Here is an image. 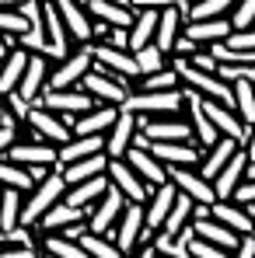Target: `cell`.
<instances>
[{
  "mask_svg": "<svg viewBox=\"0 0 255 258\" xmlns=\"http://www.w3.org/2000/svg\"><path fill=\"white\" fill-rule=\"evenodd\" d=\"M245 178H248V157H245V150L238 147V150H234V157H231V161H227V164L210 178L213 196H217V199H231V196H234V188H238Z\"/></svg>",
  "mask_w": 255,
  "mask_h": 258,
  "instance_id": "cell-17",
  "label": "cell"
},
{
  "mask_svg": "<svg viewBox=\"0 0 255 258\" xmlns=\"http://www.w3.org/2000/svg\"><path fill=\"white\" fill-rule=\"evenodd\" d=\"M185 59H189L192 67H199V70L217 74V56H213V52H199V49H196V52H192V56H185Z\"/></svg>",
  "mask_w": 255,
  "mask_h": 258,
  "instance_id": "cell-45",
  "label": "cell"
},
{
  "mask_svg": "<svg viewBox=\"0 0 255 258\" xmlns=\"http://www.w3.org/2000/svg\"><path fill=\"white\" fill-rule=\"evenodd\" d=\"M158 7H136V14H133V21H129V52L133 49H140V45L154 42V28H158Z\"/></svg>",
  "mask_w": 255,
  "mask_h": 258,
  "instance_id": "cell-31",
  "label": "cell"
},
{
  "mask_svg": "<svg viewBox=\"0 0 255 258\" xmlns=\"http://www.w3.org/2000/svg\"><path fill=\"white\" fill-rule=\"evenodd\" d=\"M133 133H136V115H133L129 108H119L116 122L105 133V154H109V157H123L129 150V143H133Z\"/></svg>",
  "mask_w": 255,
  "mask_h": 258,
  "instance_id": "cell-20",
  "label": "cell"
},
{
  "mask_svg": "<svg viewBox=\"0 0 255 258\" xmlns=\"http://www.w3.org/2000/svg\"><path fill=\"white\" fill-rule=\"evenodd\" d=\"M168 178L175 181V188H178V192H185V196H189V199H196V203H213V199H217V196H213V185L196 171L192 164H171Z\"/></svg>",
  "mask_w": 255,
  "mask_h": 258,
  "instance_id": "cell-15",
  "label": "cell"
},
{
  "mask_svg": "<svg viewBox=\"0 0 255 258\" xmlns=\"http://www.w3.org/2000/svg\"><path fill=\"white\" fill-rule=\"evenodd\" d=\"M112 181H109V171L94 174V178H84V181H77V185H67V192H63V199L70 203V206H77V210H91L94 206V199L109 188Z\"/></svg>",
  "mask_w": 255,
  "mask_h": 258,
  "instance_id": "cell-25",
  "label": "cell"
},
{
  "mask_svg": "<svg viewBox=\"0 0 255 258\" xmlns=\"http://www.w3.org/2000/svg\"><path fill=\"white\" fill-rule=\"evenodd\" d=\"M109 181H112L126 199H133V203H143V199L150 196V185L133 171L123 157H109Z\"/></svg>",
  "mask_w": 255,
  "mask_h": 258,
  "instance_id": "cell-16",
  "label": "cell"
},
{
  "mask_svg": "<svg viewBox=\"0 0 255 258\" xmlns=\"http://www.w3.org/2000/svg\"><path fill=\"white\" fill-rule=\"evenodd\" d=\"M81 248H84L87 258H123V251H119V244L109 237V234H94V230H81Z\"/></svg>",
  "mask_w": 255,
  "mask_h": 258,
  "instance_id": "cell-34",
  "label": "cell"
},
{
  "mask_svg": "<svg viewBox=\"0 0 255 258\" xmlns=\"http://www.w3.org/2000/svg\"><path fill=\"white\" fill-rule=\"evenodd\" d=\"M231 91H234V112L241 115L245 126H252L255 122V81L238 77V81H231Z\"/></svg>",
  "mask_w": 255,
  "mask_h": 258,
  "instance_id": "cell-35",
  "label": "cell"
},
{
  "mask_svg": "<svg viewBox=\"0 0 255 258\" xmlns=\"http://www.w3.org/2000/svg\"><path fill=\"white\" fill-rule=\"evenodd\" d=\"M199 98H203V94H199ZM203 112H207V119L217 126V133H220V136H231V140L245 143L248 126L241 122V115L234 112V105H220V101H213V98H203Z\"/></svg>",
  "mask_w": 255,
  "mask_h": 258,
  "instance_id": "cell-12",
  "label": "cell"
},
{
  "mask_svg": "<svg viewBox=\"0 0 255 258\" xmlns=\"http://www.w3.org/2000/svg\"><path fill=\"white\" fill-rule=\"evenodd\" d=\"M192 203H196V199H189L185 192H178L175 203H171V210H168V216H165V223H161V234L175 237L185 223H192Z\"/></svg>",
  "mask_w": 255,
  "mask_h": 258,
  "instance_id": "cell-36",
  "label": "cell"
},
{
  "mask_svg": "<svg viewBox=\"0 0 255 258\" xmlns=\"http://www.w3.org/2000/svg\"><path fill=\"white\" fill-rule=\"evenodd\" d=\"M129 7H133V11H136V7H158V11H161V7H168V4H178V0H126Z\"/></svg>",
  "mask_w": 255,
  "mask_h": 258,
  "instance_id": "cell-48",
  "label": "cell"
},
{
  "mask_svg": "<svg viewBox=\"0 0 255 258\" xmlns=\"http://www.w3.org/2000/svg\"><path fill=\"white\" fill-rule=\"evenodd\" d=\"M105 150V133H84V136H70L67 143H60V168L70 161H81L87 154Z\"/></svg>",
  "mask_w": 255,
  "mask_h": 258,
  "instance_id": "cell-30",
  "label": "cell"
},
{
  "mask_svg": "<svg viewBox=\"0 0 255 258\" xmlns=\"http://www.w3.org/2000/svg\"><path fill=\"white\" fill-rule=\"evenodd\" d=\"M25 63H28V49L11 45V49H7V56L0 59V94H7V91H14V87H18L21 74H25Z\"/></svg>",
  "mask_w": 255,
  "mask_h": 258,
  "instance_id": "cell-32",
  "label": "cell"
},
{
  "mask_svg": "<svg viewBox=\"0 0 255 258\" xmlns=\"http://www.w3.org/2000/svg\"><path fill=\"white\" fill-rule=\"evenodd\" d=\"M241 143L238 140H231V136H217V143H210V147H203V157H199V174L210 181L213 174L220 171L231 157H234V150H238Z\"/></svg>",
  "mask_w": 255,
  "mask_h": 258,
  "instance_id": "cell-27",
  "label": "cell"
},
{
  "mask_svg": "<svg viewBox=\"0 0 255 258\" xmlns=\"http://www.w3.org/2000/svg\"><path fill=\"white\" fill-rule=\"evenodd\" d=\"M28 126L35 129L39 136H42L45 143H67L74 133H70V122L60 115V112H53V108H45V105H39V101H32V108H28V119H25Z\"/></svg>",
  "mask_w": 255,
  "mask_h": 258,
  "instance_id": "cell-9",
  "label": "cell"
},
{
  "mask_svg": "<svg viewBox=\"0 0 255 258\" xmlns=\"http://www.w3.org/2000/svg\"><path fill=\"white\" fill-rule=\"evenodd\" d=\"M241 150H245V157H248V164H255V122L248 126V136H245V143H241Z\"/></svg>",
  "mask_w": 255,
  "mask_h": 258,
  "instance_id": "cell-47",
  "label": "cell"
},
{
  "mask_svg": "<svg viewBox=\"0 0 255 258\" xmlns=\"http://www.w3.org/2000/svg\"><path fill=\"white\" fill-rule=\"evenodd\" d=\"M28 108H32V101H25L18 91H7V94H4V112H7L14 122H25V119H28Z\"/></svg>",
  "mask_w": 255,
  "mask_h": 258,
  "instance_id": "cell-42",
  "label": "cell"
},
{
  "mask_svg": "<svg viewBox=\"0 0 255 258\" xmlns=\"http://www.w3.org/2000/svg\"><path fill=\"white\" fill-rule=\"evenodd\" d=\"M175 196H178V188H175V181H171V178L150 188V196L143 199V223H147L150 230H161V223H165V216H168Z\"/></svg>",
  "mask_w": 255,
  "mask_h": 258,
  "instance_id": "cell-18",
  "label": "cell"
},
{
  "mask_svg": "<svg viewBox=\"0 0 255 258\" xmlns=\"http://www.w3.org/2000/svg\"><path fill=\"white\" fill-rule=\"evenodd\" d=\"M248 213H252V220H255V203H252V206H248Z\"/></svg>",
  "mask_w": 255,
  "mask_h": 258,
  "instance_id": "cell-51",
  "label": "cell"
},
{
  "mask_svg": "<svg viewBox=\"0 0 255 258\" xmlns=\"http://www.w3.org/2000/svg\"><path fill=\"white\" fill-rule=\"evenodd\" d=\"M49 70H53V59L42 56V52H28V63H25V74H21V81H18V94L25 98V101H35L39 94H42L45 81H49Z\"/></svg>",
  "mask_w": 255,
  "mask_h": 258,
  "instance_id": "cell-14",
  "label": "cell"
},
{
  "mask_svg": "<svg viewBox=\"0 0 255 258\" xmlns=\"http://www.w3.org/2000/svg\"><path fill=\"white\" fill-rule=\"evenodd\" d=\"M81 87H84L94 101H101V105H123V101H126V94H129L126 81H116L112 74L98 70L94 63H91V70L81 77Z\"/></svg>",
  "mask_w": 255,
  "mask_h": 258,
  "instance_id": "cell-8",
  "label": "cell"
},
{
  "mask_svg": "<svg viewBox=\"0 0 255 258\" xmlns=\"http://www.w3.org/2000/svg\"><path fill=\"white\" fill-rule=\"evenodd\" d=\"M21 0H0V7H18Z\"/></svg>",
  "mask_w": 255,
  "mask_h": 258,
  "instance_id": "cell-49",
  "label": "cell"
},
{
  "mask_svg": "<svg viewBox=\"0 0 255 258\" xmlns=\"http://www.w3.org/2000/svg\"><path fill=\"white\" fill-rule=\"evenodd\" d=\"M0 185L4 188H18V192H32L35 178H32V171L25 164H18V161H11V157L0 154Z\"/></svg>",
  "mask_w": 255,
  "mask_h": 258,
  "instance_id": "cell-33",
  "label": "cell"
},
{
  "mask_svg": "<svg viewBox=\"0 0 255 258\" xmlns=\"http://www.w3.org/2000/svg\"><path fill=\"white\" fill-rule=\"evenodd\" d=\"M123 206H126V196H123L116 185H109V188L94 199V206L87 210V230H94V234H109V230L116 227L119 213H123Z\"/></svg>",
  "mask_w": 255,
  "mask_h": 258,
  "instance_id": "cell-7",
  "label": "cell"
},
{
  "mask_svg": "<svg viewBox=\"0 0 255 258\" xmlns=\"http://www.w3.org/2000/svg\"><path fill=\"white\" fill-rule=\"evenodd\" d=\"M123 4H126V0H123Z\"/></svg>",
  "mask_w": 255,
  "mask_h": 258,
  "instance_id": "cell-54",
  "label": "cell"
},
{
  "mask_svg": "<svg viewBox=\"0 0 255 258\" xmlns=\"http://www.w3.org/2000/svg\"><path fill=\"white\" fill-rule=\"evenodd\" d=\"M35 101L45 105V108H53V112H60V115H81V112H87V108L98 105L81 84H74V87H42V94H39Z\"/></svg>",
  "mask_w": 255,
  "mask_h": 258,
  "instance_id": "cell-4",
  "label": "cell"
},
{
  "mask_svg": "<svg viewBox=\"0 0 255 258\" xmlns=\"http://www.w3.org/2000/svg\"><path fill=\"white\" fill-rule=\"evenodd\" d=\"M182 32H185L192 42L213 45V42H220V39H227L231 21H227V14H224V18H203V21H185V25H182Z\"/></svg>",
  "mask_w": 255,
  "mask_h": 258,
  "instance_id": "cell-28",
  "label": "cell"
},
{
  "mask_svg": "<svg viewBox=\"0 0 255 258\" xmlns=\"http://www.w3.org/2000/svg\"><path fill=\"white\" fill-rule=\"evenodd\" d=\"M217 77H224L227 84L238 81V77L255 81V63H217Z\"/></svg>",
  "mask_w": 255,
  "mask_h": 258,
  "instance_id": "cell-43",
  "label": "cell"
},
{
  "mask_svg": "<svg viewBox=\"0 0 255 258\" xmlns=\"http://www.w3.org/2000/svg\"><path fill=\"white\" fill-rule=\"evenodd\" d=\"M7 56V42H4V35H0V59Z\"/></svg>",
  "mask_w": 255,
  "mask_h": 258,
  "instance_id": "cell-50",
  "label": "cell"
},
{
  "mask_svg": "<svg viewBox=\"0 0 255 258\" xmlns=\"http://www.w3.org/2000/svg\"><path fill=\"white\" fill-rule=\"evenodd\" d=\"M4 157H11V161H18L25 168H35V164L60 168V147L56 143H45V140H39V143H11V150Z\"/></svg>",
  "mask_w": 255,
  "mask_h": 258,
  "instance_id": "cell-13",
  "label": "cell"
},
{
  "mask_svg": "<svg viewBox=\"0 0 255 258\" xmlns=\"http://www.w3.org/2000/svg\"><path fill=\"white\" fill-rule=\"evenodd\" d=\"M185 105V87H165V91H129L123 108L143 112V115H161V112H182Z\"/></svg>",
  "mask_w": 255,
  "mask_h": 258,
  "instance_id": "cell-2",
  "label": "cell"
},
{
  "mask_svg": "<svg viewBox=\"0 0 255 258\" xmlns=\"http://www.w3.org/2000/svg\"><path fill=\"white\" fill-rule=\"evenodd\" d=\"M77 4H87V0H77Z\"/></svg>",
  "mask_w": 255,
  "mask_h": 258,
  "instance_id": "cell-52",
  "label": "cell"
},
{
  "mask_svg": "<svg viewBox=\"0 0 255 258\" xmlns=\"http://www.w3.org/2000/svg\"><path fill=\"white\" fill-rule=\"evenodd\" d=\"M56 11L67 25V35H70V45H81V42H91V32H94V18L87 14L84 4L77 0H56Z\"/></svg>",
  "mask_w": 255,
  "mask_h": 258,
  "instance_id": "cell-11",
  "label": "cell"
},
{
  "mask_svg": "<svg viewBox=\"0 0 255 258\" xmlns=\"http://www.w3.org/2000/svg\"><path fill=\"white\" fill-rule=\"evenodd\" d=\"M133 87L136 91H165V87H182V81H178V74L168 67H161V70H154V74H140L136 81H133ZM129 87V91H133Z\"/></svg>",
  "mask_w": 255,
  "mask_h": 258,
  "instance_id": "cell-39",
  "label": "cell"
},
{
  "mask_svg": "<svg viewBox=\"0 0 255 258\" xmlns=\"http://www.w3.org/2000/svg\"><path fill=\"white\" fill-rule=\"evenodd\" d=\"M0 98H4V94H0Z\"/></svg>",
  "mask_w": 255,
  "mask_h": 258,
  "instance_id": "cell-53",
  "label": "cell"
},
{
  "mask_svg": "<svg viewBox=\"0 0 255 258\" xmlns=\"http://www.w3.org/2000/svg\"><path fill=\"white\" fill-rule=\"evenodd\" d=\"M109 171V154L105 150H98V154H87L81 161H70V164H63L60 174H63V181L67 185H77V181H84V178H94V174Z\"/></svg>",
  "mask_w": 255,
  "mask_h": 258,
  "instance_id": "cell-29",
  "label": "cell"
},
{
  "mask_svg": "<svg viewBox=\"0 0 255 258\" xmlns=\"http://www.w3.org/2000/svg\"><path fill=\"white\" fill-rule=\"evenodd\" d=\"M21 199H25V192L0 185V227H4V230L18 227V220H21Z\"/></svg>",
  "mask_w": 255,
  "mask_h": 258,
  "instance_id": "cell-38",
  "label": "cell"
},
{
  "mask_svg": "<svg viewBox=\"0 0 255 258\" xmlns=\"http://www.w3.org/2000/svg\"><path fill=\"white\" fill-rule=\"evenodd\" d=\"M182 25H185V18H182V11H178V4L161 7V14H158V28H154V45H158L165 56L175 49V39L182 35Z\"/></svg>",
  "mask_w": 255,
  "mask_h": 258,
  "instance_id": "cell-26",
  "label": "cell"
},
{
  "mask_svg": "<svg viewBox=\"0 0 255 258\" xmlns=\"http://www.w3.org/2000/svg\"><path fill=\"white\" fill-rule=\"evenodd\" d=\"M105 45H116V49H129V32L126 28H109V35H105Z\"/></svg>",
  "mask_w": 255,
  "mask_h": 258,
  "instance_id": "cell-46",
  "label": "cell"
},
{
  "mask_svg": "<svg viewBox=\"0 0 255 258\" xmlns=\"http://www.w3.org/2000/svg\"><path fill=\"white\" fill-rule=\"evenodd\" d=\"M74 223H84V210H77V206H70L67 199H60V203H53V206L39 216L35 230H39V234H56V230H67V227H74Z\"/></svg>",
  "mask_w": 255,
  "mask_h": 258,
  "instance_id": "cell-21",
  "label": "cell"
},
{
  "mask_svg": "<svg viewBox=\"0 0 255 258\" xmlns=\"http://www.w3.org/2000/svg\"><path fill=\"white\" fill-rule=\"evenodd\" d=\"M123 161H126L129 168L140 174V178H143V181H147L150 188H154V185H161V181H168V168H165V164H161V161H158V157H154L150 150L129 147L126 154H123Z\"/></svg>",
  "mask_w": 255,
  "mask_h": 258,
  "instance_id": "cell-23",
  "label": "cell"
},
{
  "mask_svg": "<svg viewBox=\"0 0 255 258\" xmlns=\"http://www.w3.org/2000/svg\"><path fill=\"white\" fill-rule=\"evenodd\" d=\"M63 192H67V181H63L60 168H53L49 174H42V178L32 185V192H25V199H21V220H18V223L35 227V223H39V216H42L53 203H60V199H63Z\"/></svg>",
  "mask_w": 255,
  "mask_h": 258,
  "instance_id": "cell-1",
  "label": "cell"
},
{
  "mask_svg": "<svg viewBox=\"0 0 255 258\" xmlns=\"http://www.w3.org/2000/svg\"><path fill=\"white\" fill-rule=\"evenodd\" d=\"M210 216H213V220H220V223H227L234 234H248V230L255 227L248 206H241L238 199H213V203H210Z\"/></svg>",
  "mask_w": 255,
  "mask_h": 258,
  "instance_id": "cell-22",
  "label": "cell"
},
{
  "mask_svg": "<svg viewBox=\"0 0 255 258\" xmlns=\"http://www.w3.org/2000/svg\"><path fill=\"white\" fill-rule=\"evenodd\" d=\"M91 52H94V67L105 70V74H112L116 81H126V84L133 87V81L140 77L136 59H133L129 49H116V45H105V42H91Z\"/></svg>",
  "mask_w": 255,
  "mask_h": 258,
  "instance_id": "cell-5",
  "label": "cell"
},
{
  "mask_svg": "<svg viewBox=\"0 0 255 258\" xmlns=\"http://www.w3.org/2000/svg\"><path fill=\"white\" fill-rule=\"evenodd\" d=\"M143 227H147V223H143V203L126 199V206H123V213H119V220H116V227L109 230V237L119 244L123 255H133V248H136Z\"/></svg>",
  "mask_w": 255,
  "mask_h": 258,
  "instance_id": "cell-6",
  "label": "cell"
},
{
  "mask_svg": "<svg viewBox=\"0 0 255 258\" xmlns=\"http://www.w3.org/2000/svg\"><path fill=\"white\" fill-rule=\"evenodd\" d=\"M165 168L171 164H199V157H203V147L196 143V140H150V147H147Z\"/></svg>",
  "mask_w": 255,
  "mask_h": 258,
  "instance_id": "cell-10",
  "label": "cell"
},
{
  "mask_svg": "<svg viewBox=\"0 0 255 258\" xmlns=\"http://www.w3.org/2000/svg\"><path fill=\"white\" fill-rule=\"evenodd\" d=\"M39 255H56V258H87L81 241L67 237V234H42V244H39Z\"/></svg>",
  "mask_w": 255,
  "mask_h": 258,
  "instance_id": "cell-37",
  "label": "cell"
},
{
  "mask_svg": "<svg viewBox=\"0 0 255 258\" xmlns=\"http://www.w3.org/2000/svg\"><path fill=\"white\" fill-rule=\"evenodd\" d=\"M119 108L123 105H94V108H87L81 115H74V119H67L70 122V133L74 136H84V133H109V126L116 122V115H119Z\"/></svg>",
  "mask_w": 255,
  "mask_h": 258,
  "instance_id": "cell-19",
  "label": "cell"
},
{
  "mask_svg": "<svg viewBox=\"0 0 255 258\" xmlns=\"http://www.w3.org/2000/svg\"><path fill=\"white\" fill-rule=\"evenodd\" d=\"M231 199H238L241 206H252V203H255V174H248V178L234 188V196H231Z\"/></svg>",
  "mask_w": 255,
  "mask_h": 258,
  "instance_id": "cell-44",
  "label": "cell"
},
{
  "mask_svg": "<svg viewBox=\"0 0 255 258\" xmlns=\"http://www.w3.org/2000/svg\"><path fill=\"white\" fill-rule=\"evenodd\" d=\"M133 59H136V70H140V74H154V70L168 67L165 52H161L154 42H147V45H140V49H133Z\"/></svg>",
  "mask_w": 255,
  "mask_h": 258,
  "instance_id": "cell-40",
  "label": "cell"
},
{
  "mask_svg": "<svg viewBox=\"0 0 255 258\" xmlns=\"http://www.w3.org/2000/svg\"><path fill=\"white\" fill-rule=\"evenodd\" d=\"M42 35H45V42L56 49L60 59L70 52V35H67V25H63L60 11H56V0H42Z\"/></svg>",
  "mask_w": 255,
  "mask_h": 258,
  "instance_id": "cell-24",
  "label": "cell"
},
{
  "mask_svg": "<svg viewBox=\"0 0 255 258\" xmlns=\"http://www.w3.org/2000/svg\"><path fill=\"white\" fill-rule=\"evenodd\" d=\"M94 63V52H91V42H81V45H70V52L63 59H56V67L49 70V81L45 87H74L81 84L87 70Z\"/></svg>",
  "mask_w": 255,
  "mask_h": 258,
  "instance_id": "cell-3",
  "label": "cell"
},
{
  "mask_svg": "<svg viewBox=\"0 0 255 258\" xmlns=\"http://www.w3.org/2000/svg\"><path fill=\"white\" fill-rule=\"evenodd\" d=\"M220 42L234 52H255V25L252 28H231L227 39H220Z\"/></svg>",
  "mask_w": 255,
  "mask_h": 258,
  "instance_id": "cell-41",
  "label": "cell"
}]
</instances>
